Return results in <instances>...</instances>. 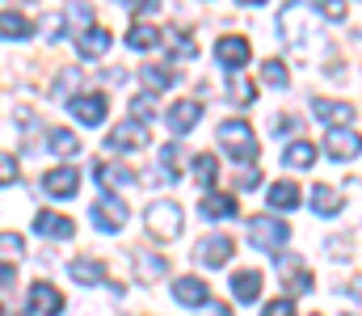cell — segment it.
Masks as SVG:
<instances>
[{"label":"cell","mask_w":362,"mask_h":316,"mask_svg":"<svg viewBox=\"0 0 362 316\" xmlns=\"http://www.w3.org/2000/svg\"><path fill=\"white\" fill-rule=\"evenodd\" d=\"M219 144H223V152H228L236 165H253V160H257V135H253V127L240 122V118L219 122Z\"/></svg>","instance_id":"cell-1"},{"label":"cell","mask_w":362,"mask_h":316,"mask_svg":"<svg viewBox=\"0 0 362 316\" xmlns=\"http://www.w3.org/2000/svg\"><path fill=\"white\" fill-rule=\"evenodd\" d=\"M181 223H185V211H181L173 199H160V203L148 207V232H152L156 240H177Z\"/></svg>","instance_id":"cell-2"},{"label":"cell","mask_w":362,"mask_h":316,"mask_svg":"<svg viewBox=\"0 0 362 316\" xmlns=\"http://www.w3.org/2000/svg\"><path fill=\"white\" fill-rule=\"evenodd\" d=\"M249 240H253L257 249H266V253H278V249L291 240V228L278 223V219H266V215H253V219H249Z\"/></svg>","instance_id":"cell-3"},{"label":"cell","mask_w":362,"mask_h":316,"mask_svg":"<svg viewBox=\"0 0 362 316\" xmlns=\"http://www.w3.org/2000/svg\"><path fill=\"white\" fill-rule=\"evenodd\" d=\"M89 219H93V228H101V232H118L127 223V203L114 199V194H101L89 207Z\"/></svg>","instance_id":"cell-4"},{"label":"cell","mask_w":362,"mask_h":316,"mask_svg":"<svg viewBox=\"0 0 362 316\" xmlns=\"http://www.w3.org/2000/svg\"><path fill=\"white\" fill-rule=\"evenodd\" d=\"M325 152L333 160H354L362 152V135L350 127H333V131H325Z\"/></svg>","instance_id":"cell-5"},{"label":"cell","mask_w":362,"mask_h":316,"mask_svg":"<svg viewBox=\"0 0 362 316\" xmlns=\"http://www.w3.org/2000/svg\"><path fill=\"white\" fill-rule=\"evenodd\" d=\"M215 55H219V64L223 68H245L249 59H253V47H249V38L245 34H223L219 42H215Z\"/></svg>","instance_id":"cell-6"},{"label":"cell","mask_w":362,"mask_h":316,"mask_svg":"<svg viewBox=\"0 0 362 316\" xmlns=\"http://www.w3.org/2000/svg\"><path fill=\"white\" fill-rule=\"evenodd\" d=\"M105 144H110V152H135V148H148L152 144V131L144 122H122V127L110 131Z\"/></svg>","instance_id":"cell-7"},{"label":"cell","mask_w":362,"mask_h":316,"mask_svg":"<svg viewBox=\"0 0 362 316\" xmlns=\"http://www.w3.org/2000/svg\"><path fill=\"white\" fill-rule=\"evenodd\" d=\"M236 253V245H232V236H223V232H215V236H206L198 249H194V262H202V266H211V270H219L228 257Z\"/></svg>","instance_id":"cell-8"},{"label":"cell","mask_w":362,"mask_h":316,"mask_svg":"<svg viewBox=\"0 0 362 316\" xmlns=\"http://www.w3.org/2000/svg\"><path fill=\"white\" fill-rule=\"evenodd\" d=\"M64 308H68V300H64V291H55L51 283H34V287H30V312L59 316Z\"/></svg>","instance_id":"cell-9"},{"label":"cell","mask_w":362,"mask_h":316,"mask_svg":"<svg viewBox=\"0 0 362 316\" xmlns=\"http://www.w3.org/2000/svg\"><path fill=\"white\" fill-rule=\"evenodd\" d=\"M42 186H47V194H55V199H72V194L81 190V169H76V165H59V169H51V173L42 177Z\"/></svg>","instance_id":"cell-10"},{"label":"cell","mask_w":362,"mask_h":316,"mask_svg":"<svg viewBox=\"0 0 362 316\" xmlns=\"http://www.w3.org/2000/svg\"><path fill=\"white\" fill-rule=\"evenodd\" d=\"M312 110H316V118H320L325 127H350V122L358 118V110L350 102H329V98H316Z\"/></svg>","instance_id":"cell-11"},{"label":"cell","mask_w":362,"mask_h":316,"mask_svg":"<svg viewBox=\"0 0 362 316\" xmlns=\"http://www.w3.org/2000/svg\"><path fill=\"white\" fill-rule=\"evenodd\" d=\"M165 274H169V257H160V253H135V279L144 287H156Z\"/></svg>","instance_id":"cell-12"},{"label":"cell","mask_w":362,"mask_h":316,"mask_svg":"<svg viewBox=\"0 0 362 316\" xmlns=\"http://www.w3.org/2000/svg\"><path fill=\"white\" fill-rule=\"evenodd\" d=\"M282 283H286V291H291V300L295 295H303V291H312V274H308V266L299 262V257H282Z\"/></svg>","instance_id":"cell-13"},{"label":"cell","mask_w":362,"mask_h":316,"mask_svg":"<svg viewBox=\"0 0 362 316\" xmlns=\"http://www.w3.org/2000/svg\"><path fill=\"white\" fill-rule=\"evenodd\" d=\"M34 228L42 236H55V240H72V232H76V223L68 215H55V211H38L34 215Z\"/></svg>","instance_id":"cell-14"},{"label":"cell","mask_w":362,"mask_h":316,"mask_svg":"<svg viewBox=\"0 0 362 316\" xmlns=\"http://www.w3.org/2000/svg\"><path fill=\"white\" fill-rule=\"evenodd\" d=\"M105 110H110V102H105V93H89V98H72V114L85 122V127H97L101 118H105Z\"/></svg>","instance_id":"cell-15"},{"label":"cell","mask_w":362,"mask_h":316,"mask_svg":"<svg viewBox=\"0 0 362 316\" xmlns=\"http://www.w3.org/2000/svg\"><path fill=\"white\" fill-rule=\"evenodd\" d=\"M206 295H211V291H206V283H202V279H189V274H185V279L173 283V300L185 304V308H202V304H206Z\"/></svg>","instance_id":"cell-16"},{"label":"cell","mask_w":362,"mask_h":316,"mask_svg":"<svg viewBox=\"0 0 362 316\" xmlns=\"http://www.w3.org/2000/svg\"><path fill=\"white\" fill-rule=\"evenodd\" d=\"M198 118H202V102H189V98L169 110V127H173V135L194 131V127H198Z\"/></svg>","instance_id":"cell-17"},{"label":"cell","mask_w":362,"mask_h":316,"mask_svg":"<svg viewBox=\"0 0 362 316\" xmlns=\"http://www.w3.org/2000/svg\"><path fill=\"white\" fill-rule=\"evenodd\" d=\"M232 295H236L240 304H253V300L262 295V274H257V270H236V274H232Z\"/></svg>","instance_id":"cell-18"},{"label":"cell","mask_w":362,"mask_h":316,"mask_svg":"<svg viewBox=\"0 0 362 316\" xmlns=\"http://www.w3.org/2000/svg\"><path fill=\"white\" fill-rule=\"evenodd\" d=\"M110 42H114V34H110L105 25H93V30L81 34V55H85V59H101V55L110 51Z\"/></svg>","instance_id":"cell-19"},{"label":"cell","mask_w":362,"mask_h":316,"mask_svg":"<svg viewBox=\"0 0 362 316\" xmlns=\"http://www.w3.org/2000/svg\"><path fill=\"white\" fill-rule=\"evenodd\" d=\"M282 160H286V169H312V165H316V144L295 139V144H286Z\"/></svg>","instance_id":"cell-20"},{"label":"cell","mask_w":362,"mask_h":316,"mask_svg":"<svg viewBox=\"0 0 362 316\" xmlns=\"http://www.w3.org/2000/svg\"><path fill=\"white\" fill-rule=\"evenodd\" d=\"M93 177L101 182V190H105V194H110V190H122V186H131V182H135L127 169H118V165H110V160H101V165L93 169Z\"/></svg>","instance_id":"cell-21"},{"label":"cell","mask_w":362,"mask_h":316,"mask_svg":"<svg viewBox=\"0 0 362 316\" xmlns=\"http://www.w3.org/2000/svg\"><path fill=\"white\" fill-rule=\"evenodd\" d=\"M68 270L76 283H105V262H97V257H76V262H68Z\"/></svg>","instance_id":"cell-22"},{"label":"cell","mask_w":362,"mask_h":316,"mask_svg":"<svg viewBox=\"0 0 362 316\" xmlns=\"http://www.w3.org/2000/svg\"><path fill=\"white\" fill-rule=\"evenodd\" d=\"M341 207H346V199H341L333 186H325V182H320V186L312 190V211H316V215H337Z\"/></svg>","instance_id":"cell-23"},{"label":"cell","mask_w":362,"mask_h":316,"mask_svg":"<svg viewBox=\"0 0 362 316\" xmlns=\"http://www.w3.org/2000/svg\"><path fill=\"white\" fill-rule=\"evenodd\" d=\"M236 211H240L236 194H206L202 199V215H211V219H232Z\"/></svg>","instance_id":"cell-24"},{"label":"cell","mask_w":362,"mask_h":316,"mask_svg":"<svg viewBox=\"0 0 362 316\" xmlns=\"http://www.w3.org/2000/svg\"><path fill=\"white\" fill-rule=\"evenodd\" d=\"M266 199H270L274 211H295L299 207V186H295V182H274Z\"/></svg>","instance_id":"cell-25"},{"label":"cell","mask_w":362,"mask_h":316,"mask_svg":"<svg viewBox=\"0 0 362 316\" xmlns=\"http://www.w3.org/2000/svg\"><path fill=\"white\" fill-rule=\"evenodd\" d=\"M30 34H34V25L21 13H13V8L0 13V38H30Z\"/></svg>","instance_id":"cell-26"},{"label":"cell","mask_w":362,"mask_h":316,"mask_svg":"<svg viewBox=\"0 0 362 316\" xmlns=\"http://www.w3.org/2000/svg\"><path fill=\"white\" fill-rule=\"evenodd\" d=\"M156 42H160V30L148 25V21H139V25L127 30V47H131V51H144V47H156Z\"/></svg>","instance_id":"cell-27"},{"label":"cell","mask_w":362,"mask_h":316,"mask_svg":"<svg viewBox=\"0 0 362 316\" xmlns=\"http://www.w3.org/2000/svg\"><path fill=\"white\" fill-rule=\"evenodd\" d=\"M47 144H51V152H59V156H76V152H81V139H76L72 131H64V127H55V131L47 135Z\"/></svg>","instance_id":"cell-28"},{"label":"cell","mask_w":362,"mask_h":316,"mask_svg":"<svg viewBox=\"0 0 362 316\" xmlns=\"http://www.w3.org/2000/svg\"><path fill=\"white\" fill-rule=\"evenodd\" d=\"M262 81L274 85V89H286V85H291V72H286L282 59H266V64H262Z\"/></svg>","instance_id":"cell-29"},{"label":"cell","mask_w":362,"mask_h":316,"mask_svg":"<svg viewBox=\"0 0 362 316\" xmlns=\"http://www.w3.org/2000/svg\"><path fill=\"white\" fill-rule=\"evenodd\" d=\"M160 160H165V173H169V177H181V173H185V152H181L177 144H165V148H160Z\"/></svg>","instance_id":"cell-30"},{"label":"cell","mask_w":362,"mask_h":316,"mask_svg":"<svg viewBox=\"0 0 362 316\" xmlns=\"http://www.w3.org/2000/svg\"><path fill=\"white\" fill-rule=\"evenodd\" d=\"M144 85L160 93V89H169V85H173V72H169V68H156V64H148V68H144Z\"/></svg>","instance_id":"cell-31"},{"label":"cell","mask_w":362,"mask_h":316,"mask_svg":"<svg viewBox=\"0 0 362 316\" xmlns=\"http://www.w3.org/2000/svg\"><path fill=\"white\" fill-rule=\"evenodd\" d=\"M215 173H219V160H215V156H206V152H202V156H194V177H198L202 186H211V182H215Z\"/></svg>","instance_id":"cell-32"},{"label":"cell","mask_w":362,"mask_h":316,"mask_svg":"<svg viewBox=\"0 0 362 316\" xmlns=\"http://www.w3.org/2000/svg\"><path fill=\"white\" fill-rule=\"evenodd\" d=\"M316 8H320L329 21H346V13H350V0H316Z\"/></svg>","instance_id":"cell-33"},{"label":"cell","mask_w":362,"mask_h":316,"mask_svg":"<svg viewBox=\"0 0 362 316\" xmlns=\"http://www.w3.org/2000/svg\"><path fill=\"white\" fill-rule=\"evenodd\" d=\"M194 55H198V42L177 30V34H173V59H194Z\"/></svg>","instance_id":"cell-34"},{"label":"cell","mask_w":362,"mask_h":316,"mask_svg":"<svg viewBox=\"0 0 362 316\" xmlns=\"http://www.w3.org/2000/svg\"><path fill=\"white\" fill-rule=\"evenodd\" d=\"M228 93H232V102H236V105H249V102H253V85H249L245 76H232Z\"/></svg>","instance_id":"cell-35"},{"label":"cell","mask_w":362,"mask_h":316,"mask_svg":"<svg viewBox=\"0 0 362 316\" xmlns=\"http://www.w3.org/2000/svg\"><path fill=\"white\" fill-rule=\"evenodd\" d=\"M21 177V165L8 156V152H0V186H8V182H17Z\"/></svg>","instance_id":"cell-36"},{"label":"cell","mask_w":362,"mask_h":316,"mask_svg":"<svg viewBox=\"0 0 362 316\" xmlns=\"http://www.w3.org/2000/svg\"><path fill=\"white\" fill-rule=\"evenodd\" d=\"M262 316H295V300H291V295H282V300H270V304L262 308Z\"/></svg>","instance_id":"cell-37"},{"label":"cell","mask_w":362,"mask_h":316,"mask_svg":"<svg viewBox=\"0 0 362 316\" xmlns=\"http://www.w3.org/2000/svg\"><path fill=\"white\" fill-rule=\"evenodd\" d=\"M131 114H135V118H152V114H156V102L139 93V98H131Z\"/></svg>","instance_id":"cell-38"},{"label":"cell","mask_w":362,"mask_h":316,"mask_svg":"<svg viewBox=\"0 0 362 316\" xmlns=\"http://www.w3.org/2000/svg\"><path fill=\"white\" fill-rule=\"evenodd\" d=\"M68 21H76V25H89V21H93V8L85 4V0H76V4L68 8Z\"/></svg>","instance_id":"cell-39"},{"label":"cell","mask_w":362,"mask_h":316,"mask_svg":"<svg viewBox=\"0 0 362 316\" xmlns=\"http://www.w3.org/2000/svg\"><path fill=\"white\" fill-rule=\"evenodd\" d=\"M81 85V68H68V72H59V81H55V89L64 93V89H76Z\"/></svg>","instance_id":"cell-40"},{"label":"cell","mask_w":362,"mask_h":316,"mask_svg":"<svg viewBox=\"0 0 362 316\" xmlns=\"http://www.w3.org/2000/svg\"><path fill=\"white\" fill-rule=\"evenodd\" d=\"M0 253H25V240L13 236V232H4V236H0Z\"/></svg>","instance_id":"cell-41"},{"label":"cell","mask_w":362,"mask_h":316,"mask_svg":"<svg viewBox=\"0 0 362 316\" xmlns=\"http://www.w3.org/2000/svg\"><path fill=\"white\" fill-rule=\"evenodd\" d=\"M240 186H245V190L262 186V169H245V173H240Z\"/></svg>","instance_id":"cell-42"},{"label":"cell","mask_w":362,"mask_h":316,"mask_svg":"<svg viewBox=\"0 0 362 316\" xmlns=\"http://www.w3.org/2000/svg\"><path fill=\"white\" fill-rule=\"evenodd\" d=\"M160 0H131V13H156Z\"/></svg>","instance_id":"cell-43"},{"label":"cell","mask_w":362,"mask_h":316,"mask_svg":"<svg viewBox=\"0 0 362 316\" xmlns=\"http://www.w3.org/2000/svg\"><path fill=\"white\" fill-rule=\"evenodd\" d=\"M350 295L358 300V308H362V274H358V279H354V283H350Z\"/></svg>","instance_id":"cell-44"},{"label":"cell","mask_w":362,"mask_h":316,"mask_svg":"<svg viewBox=\"0 0 362 316\" xmlns=\"http://www.w3.org/2000/svg\"><path fill=\"white\" fill-rule=\"evenodd\" d=\"M240 4H266V0H240Z\"/></svg>","instance_id":"cell-45"},{"label":"cell","mask_w":362,"mask_h":316,"mask_svg":"<svg viewBox=\"0 0 362 316\" xmlns=\"http://www.w3.org/2000/svg\"><path fill=\"white\" fill-rule=\"evenodd\" d=\"M21 4H34V0H21Z\"/></svg>","instance_id":"cell-46"},{"label":"cell","mask_w":362,"mask_h":316,"mask_svg":"<svg viewBox=\"0 0 362 316\" xmlns=\"http://www.w3.org/2000/svg\"><path fill=\"white\" fill-rule=\"evenodd\" d=\"M312 316H320V312H312Z\"/></svg>","instance_id":"cell-47"}]
</instances>
